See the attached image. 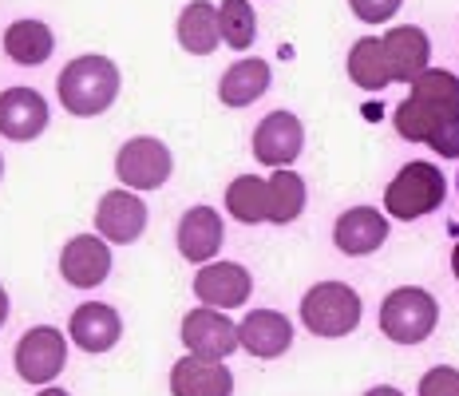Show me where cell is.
<instances>
[{
    "label": "cell",
    "instance_id": "obj_22",
    "mask_svg": "<svg viewBox=\"0 0 459 396\" xmlns=\"http://www.w3.org/2000/svg\"><path fill=\"white\" fill-rule=\"evenodd\" d=\"M52 28L40 24V21H16V24H8V32H4V52H8V60H16L21 67H36V64H44L48 56H52Z\"/></svg>",
    "mask_w": 459,
    "mask_h": 396
},
{
    "label": "cell",
    "instance_id": "obj_9",
    "mask_svg": "<svg viewBox=\"0 0 459 396\" xmlns=\"http://www.w3.org/2000/svg\"><path fill=\"white\" fill-rule=\"evenodd\" d=\"M301 147H305V128L298 115H290V111L265 115L254 131V154L265 167H290L301 154Z\"/></svg>",
    "mask_w": 459,
    "mask_h": 396
},
{
    "label": "cell",
    "instance_id": "obj_7",
    "mask_svg": "<svg viewBox=\"0 0 459 396\" xmlns=\"http://www.w3.org/2000/svg\"><path fill=\"white\" fill-rule=\"evenodd\" d=\"M115 175L127 182L131 190H155L170 179V151L159 139H131L115 154Z\"/></svg>",
    "mask_w": 459,
    "mask_h": 396
},
{
    "label": "cell",
    "instance_id": "obj_13",
    "mask_svg": "<svg viewBox=\"0 0 459 396\" xmlns=\"http://www.w3.org/2000/svg\"><path fill=\"white\" fill-rule=\"evenodd\" d=\"M48 128V103L32 88H8L0 92V135L16 143L36 139Z\"/></svg>",
    "mask_w": 459,
    "mask_h": 396
},
{
    "label": "cell",
    "instance_id": "obj_8",
    "mask_svg": "<svg viewBox=\"0 0 459 396\" xmlns=\"http://www.w3.org/2000/svg\"><path fill=\"white\" fill-rule=\"evenodd\" d=\"M183 345L195 356H214V361H222L238 349V325L230 321L226 313H218V309H190L183 317Z\"/></svg>",
    "mask_w": 459,
    "mask_h": 396
},
{
    "label": "cell",
    "instance_id": "obj_19",
    "mask_svg": "<svg viewBox=\"0 0 459 396\" xmlns=\"http://www.w3.org/2000/svg\"><path fill=\"white\" fill-rule=\"evenodd\" d=\"M178 250H183L186 262H210V258L222 250V218L210 207L186 210L178 222Z\"/></svg>",
    "mask_w": 459,
    "mask_h": 396
},
{
    "label": "cell",
    "instance_id": "obj_14",
    "mask_svg": "<svg viewBox=\"0 0 459 396\" xmlns=\"http://www.w3.org/2000/svg\"><path fill=\"white\" fill-rule=\"evenodd\" d=\"M380 44H385V60H388L392 80L416 84L420 75L428 72V56H432V44H428L424 28L400 24V28H392L388 36H380Z\"/></svg>",
    "mask_w": 459,
    "mask_h": 396
},
{
    "label": "cell",
    "instance_id": "obj_17",
    "mask_svg": "<svg viewBox=\"0 0 459 396\" xmlns=\"http://www.w3.org/2000/svg\"><path fill=\"white\" fill-rule=\"evenodd\" d=\"M238 341L254 356H262V361H273V356H281L293 345V325H290V317H281L277 309H254V313H246V321L238 325Z\"/></svg>",
    "mask_w": 459,
    "mask_h": 396
},
{
    "label": "cell",
    "instance_id": "obj_1",
    "mask_svg": "<svg viewBox=\"0 0 459 396\" xmlns=\"http://www.w3.org/2000/svg\"><path fill=\"white\" fill-rule=\"evenodd\" d=\"M396 131L412 143H428L436 154H459V75L447 67H428L412 84L408 100L392 115Z\"/></svg>",
    "mask_w": 459,
    "mask_h": 396
},
{
    "label": "cell",
    "instance_id": "obj_27",
    "mask_svg": "<svg viewBox=\"0 0 459 396\" xmlns=\"http://www.w3.org/2000/svg\"><path fill=\"white\" fill-rule=\"evenodd\" d=\"M420 396H459V369H428L424 381H420Z\"/></svg>",
    "mask_w": 459,
    "mask_h": 396
},
{
    "label": "cell",
    "instance_id": "obj_16",
    "mask_svg": "<svg viewBox=\"0 0 459 396\" xmlns=\"http://www.w3.org/2000/svg\"><path fill=\"white\" fill-rule=\"evenodd\" d=\"M170 392L175 396H230L234 392V376L214 356H183L170 369Z\"/></svg>",
    "mask_w": 459,
    "mask_h": 396
},
{
    "label": "cell",
    "instance_id": "obj_4",
    "mask_svg": "<svg viewBox=\"0 0 459 396\" xmlns=\"http://www.w3.org/2000/svg\"><path fill=\"white\" fill-rule=\"evenodd\" d=\"M436 321H439L436 297L420 286L392 289L385 297V305H380V330L396 345H420L424 337H432Z\"/></svg>",
    "mask_w": 459,
    "mask_h": 396
},
{
    "label": "cell",
    "instance_id": "obj_12",
    "mask_svg": "<svg viewBox=\"0 0 459 396\" xmlns=\"http://www.w3.org/2000/svg\"><path fill=\"white\" fill-rule=\"evenodd\" d=\"M60 274L75 289H95L111 274V250L103 246L100 234H80L64 246L60 254Z\"/></svg>",
    "mask_w": 459,
    "mask_h": 396
},
{
    "label": "cell",
    "instance_id": "obj_32",
    "mask_svg": "<svg viewBox=\"0 0 459 396\" xmlns=\"http://www.w3.org/2000/svg\"><path fill=\"white\" fill-rule=\"evenodd\" d=\"M452 269H455V277H459V242H455V254H452Z\"/></svg>",
    "mask_w": 459,
    "mask_h": 396
},
{
    "label": "cell",
    "instance_id": "obj_25",
    "mask_svg": "<svg viewBox=\"0 0 459 396\" xmlns=\"http://www.w3.org/2000/svg\"><path fill=\"white\" fill-rule=\"evenodd\" d=\"M305 210V182L298 171H285L277 167L270 175V222L277 226H285V222H293Z\"/></svg>",
    "mask_w": 459,
    "mask_h": 396
},
{
    "label": "cell",
    "instance_id": "obj_2",
    "mask_svg": "<svg viewBox=\"0 0 459 396\" xmlns=\"http://www.w3.org/2000/svg\"><path fill=\"white\" fill-rule=\"evenodd\" d=\"M56 92L72 115H103L119 95V67L108 56H80L60 72Z\"/></svg>",
    "mask_w": 459,
    "mask_h": 396
},
{
    "label": "cell",
    "instance_id": "obj_6",
    "mask_svg": "<svg viewBox=\"0 0 459 396\" xmlns=\"http://www.w3.org/2000/svg\"><path fill=\"white\" fill-rule=\"evenodd\" d=\"M68 361V341H64L60 330L52 325H40V330H28L16 345V373L28 384H48L56 381Z\"/></svg>",
    "mask_w": 459,
    "mask_h": 396
},
{
    "label": "cell",
    "instance_id": "obj_28",
    "mask_svg": "<svg viewBox=\"0 0 459 396\" xmlns=\"http://www.w3.org/2000/svg\"><path fill=\"white\" fill-rule=\"evenodd\" d=\"M400 4H404V0H349V8L365 24H385V21H392V13H396Z\"/></svg>",
    "mask_w": 459,
    "mask_h": 396
},
{
    "label": "cell",
    "instance_id": "obj_30",
    "mask_svg": "<svg viewBox=\"0 0 459 396\" xmlns=\"http://www.w3.org/2000/svg\"><path fill=\"white\" fill-rule=\"evenodd\" d=\"M4 317H8V294H4V286H0V325H4Z\"/></svg>",
    "mask_w": 459,
    "mask_h": 396
},
{
    "label": "cell",
    "instance_id": "obj_21",
    "mask_svg": "<svg viewBox=\"0 0 459 396\" xmlns=\"http://www.w3.org/2000/svg\"><path fill=\"white\" fill-rule=\"evenodd\" d=\"M270 88V64L265 60H238L234 67H226L222 84H218V100L226 108H246L257 95Z\"/></svg>",
    "mask_w": 459,
    "mask_h": 396
},
{
    "label": "cell",
    "instance_id": "obj_10",
    "mask_svg": "<svg viewBox=\"0 0 459 396\" xmlns=\"http://www.w3.org/2000/svg\"><path fill=\"white\" fill-rule=\"evenodd\" d=\"M95 230L108 242H119V246L135 242L143 230H147V207L131 190H108L100 198V207H95Z\"/></svg>",
    "mask_w": 459,
    "mask_h": 396
},
{
    "label": "cell",
    "instance_id": "obj_34",
    "mask_svg": "<svg viewBox=\"0 0 459 396\" xmlns=\"http://www.w3.org/2000/svg\"><path fill=\"white\" fill-rule=\"evenodd\" d=\"M455 187H459V179H455Z\"/></svg>",
    "mask_w": 459,
    "mask_h": 396
},
{
    "label": "cell",
    "instance_id": "obj_23",
    "mask_svg": "<svg viewBox=\"0 0 459 396\" xmlns=\"http://www.w3.org/2000/svg\"><path fill=\"white\" fill-rule=\"evenodd\" d=\"M226 210L246 226L270 222V182L257 175H238L226 187Z\"/></svg>",
    "mask_w": 459,
    "mask_h": 396
},
{
    "label": "cell",
    "instance_id": "obj_3",
    "mask_svg": "<svg viewBox=\"0 0 459 396\" xmlns=\"http://www.w3.org/2000/svg\"><path fill=\"white\" fill-rule=\"evenodd\" d=\"M444 198H447V179L439 167H432V163H404L400 175L392 179L388 190H385L388 215L400 218V222L432 215V210H439Z\"/></svg>",
    "mask_w": 459,
    "mask_h": 396
},
{
    "label": "cell",
    "instance_id": "obj_18",
    "mask_svg": "<svg viewBox=\"0 0 459 396\" xmlns=\"http://www.w3.org/2000/svg\"><path fill=\"white\" fill-rule=\"evenodd\" d=\"M72 341L80 345L83 353H108L115 349V341L123 337V321L111 305L103 302H83L80 309L72 313Z\"/></svg>",
    "mask_w": 459,
    "mask_h": 396
},
{
    "label": "cell",
    "instance_id": "obj_29",
    "mask_svg": "<svg viewBox=\"0 0 459 396\" xmlns=\"http://www.w3.org/2000/svg\"><path fill=\"white\" fill-rule=\"evenodd\" d=\"M365 396H400L396 389H388V384H380V389H368Z\"/></svg>",
    "mask_w": 459,
    "mask_h": 396
},
{
    "label": "cell",
    "instance_id": "obj_31",
    "mask_svg": "<svg viewBox=\"0 0 459 396\" xmlns=\"http://www.w3.org/2000/svg\"><path fill=\"white\" fill-rule=\"evenodd\" d=\"M36 396H68L64 389H44V392H36Z\"/></svg>",
    "mask_w": 459,
    "mask_h": 396
},
{
    "label": "cell",
    "instance_id": "obj_24",
    "mask_svg": "<svg viewBox=\"0 0 459 396\" xmlns=\"http://www.w3.org/2000/svg\"><path fill=\"white\" fill-rule=\"evenodd\" d=\"M349 75H352V84H357V88H365V92H380V88H388V84H392V72H388L380 36H365V40L352 44Z\"/></svg>",
    "mask_w": 459,
    "mask_h": 396
},
{
    "label": "cell",
    "instance_id": "obj_26",
    "mask_svg": "<svg viewBox=\"0 0 459 396\" xmlns=\"http://www.w3.org/2000/svg\"><path fill=\"white\" fill-rule=\"evenodd\" d=\"M218 28H222V44L250 48L257 36V16H254L250 0H222L218 4Z\"/></svg>",
    "mask_w": 459,
    "mask_h": 396
},
{
    "label": "cell",
    "instance_id": "obj_15",
    "mask_svg": "<svg viewBox=\"0 0 459 396\" xmlns=\"http://www.w3.org/2000/svg\"><path fill=\"white\" fill-rule=\"evenodd\" d=\"M388 238V222L380 210L372 207H352L344 210V215L337 218V226H333V242H337L341 254L349 258H365L372 254V250H380Z\"/></svg>",
    "mask_w": 459,
    "mask_h": 396
},
{
    "label": "cell",
    "instance_id": "obj_5",
    "mask_svg": "<svg viewBox=\"0 0 459 396\" xmlns=\"http://www.w3.org/2000/svg\"><path fill=\"white\" fill-rule=\"evenodd\" d=\"M360 294L344 282H321L301 297V321L317 337H344L360 325Z\"/></svg>",
    "mask_w": 459,
    "mask_h": 396
},
{
    "label": "cell",
    "instance_id": "obj_20",
    "mask_svg": "<svg viewBox=\"0 0 459 396\" xmlns=\"http://www.w3.org/2000/svg\"><path fill=\"white\" fill-rule=\"evenodd\" d=\"M178 44L195 56H210L218 44H222V28H218V8L206 4V0H195V4L183 8L178 16Z\"/></svg>",
    "mask_w": 459,
    "mask_h": 396
},
{
    "label": "cell",
    "instance_id": "obj_11",
    "mask_svg": "<svg viewBox=\"0 0 459 396\" xmlns=\"http://www.w3.org/2000/svg\"><path fill=\"white\" fill-rule=\"evenodd\" d=\"M250 269L238 262H210L195 274V294L210 309H234L250 297Z\"/></svg>",
    "mask_w": 459,
    "mask_h": 396
},
{
    "label": "cell",
    "instance_id": "obj_33",
    "mask_svg": "<svg viewBox=\"0 0 459 396\" xmlns=\"http://www.w3.org/2000/svg\"><path fill=\"white\" fill-rule=\"evenodd\" d=\"M0 171H4V163H0Z\"/></svg>",
    "mask_w": 459,
    "mask_h": 396
}]
</instances>
